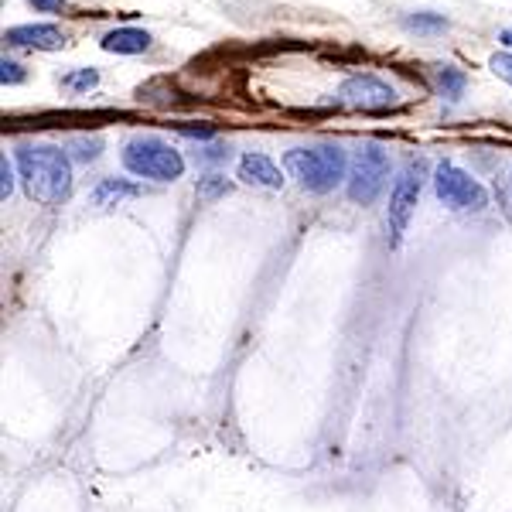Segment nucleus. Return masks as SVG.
Returning a JSON list of instances; mask_svg holds the SVG:
<instances>
[{
    "label": "nucleus",
    "mask_w": 512,
    "mask_h": 512,
    "mask_svg": "<svg viewBox=\"0 0 512 512\" xmlns=\"http://www.w3.org/2000/svg\"><path fill=\"white\" fill-rule=\"evenodd\" d=\"M18 171L28 195L41 205H59L72 192V164L59 147L24 144L18 151Z\"/></svg>",
    "instance_id": "f257e3e1"
},
{
    "label": "nucleus",
    "mask_w": 512,
    "mask_h": 512,
    "mask_svg": "<svg viewBox=\"0 0 512 512\" xmlns=\"http://www.w3.org/2000/svg\"><path fill=\"white\" fill-rule=\"evenodd\" d=\"M284 168L304 192L311 195H325L332 192L335 185H342L345 171V151L338 144H315V147H294V151L284 154Z\"/></svg>",
    "instance_id": "f03ea898"
},
{
    "label": "nucleus",
    "mask_w": 512,
    "mask_h": 512,
    "mask_svg": "<svg viewBox=\"0 0 512 512\" xmlns=\"http://www.w3.org/2000/svg\"><path fill=\"white\" fill-rule=\"evenodd\" d=\"M123 168L137 178H154V181H175L185 171V161L171 144H164L158 137H134L123 144Z\"/></svg>",
    "instance_id": "7ed1b4c3"
},
{
    "label": "nucleus",
    "mask_w": 512,
    "mask_h": 512,
    "mask_svg": "<svg viewBox=\"0 0 512 512\" xmlns=\"http://www.w3.org/2000/svg\"><path fill=\"white\" fill-rule=\"evenodd\" d=\"M390 181V154L379 144H362L349 168V198L355 205H373Z\"/></svg>",
    "instance_id": "20e7f679"
},
{
    "label": "nucleus",
    "mask_w": 512,
    "mask_h": 512,
    "mask_svg": "<svg viewBox=\"0 0 512 512\" xmlns=\"http://www.w3.org/2000/svg\"><path fill=\"white\" fill-rule=\"evenodd\" d=\"M434 192L448 209H458V212H482L485 205H489V192H485L468 171H461L458 164H451V161L437 164Z\"/></svg>",
    "instance_id": "39448f33"
},
{
    "label": "nucleus",
    "mask_w": 512,
    "mask_h": 512,
    "mask_svg": "<svg viewBox=\"0 0 512 512\" xmlns=\"http://www.w3.org/2000/svg\"><path fill=\"white\" fill-rule=\"evenodd\" d=\"M424 175H427V164L424 161H410L403 168V175L396 178L393 195H390V212H386V229H390V246H396L403 239L410 226V216L417 209V198L420 188H424Z\"/></svg>",
    "instance_id": "423d86ee"
},
{
    "label": "nucleus",
    "mask_w": 512,
    "mask_h": 512,
    "mask_svg": "<svg viewBox=\"0 0 512 512\" xmlns=\"http://www.w3.org/2000/svg\"><path fill=\"white\" fill-rule=\"evenodd\" d=\"M338 96H342L345 106H352V110H390L396 103V89L386 86L383 79L376 76H352L342 82V89H338Z\"/></svg>",
    "instance_id": "0eeeda50"
},
{
    "label": "nucleus",
    "mask_w": 512,
    "mask_h": 512,
    "mask_svg": "<svg viewBox=\"0 0 512 512\" xmlns=\"http://www.w3.org/2000/svg\"><path fill=\"white\" fill-rule=\"evenodd\" d=\"M7 45L14 48H38V52H55L65 45V35L55 24H18V28H7L4 35Z\"/></svg>",
    "instance_id": "6e6552de"
},
{
    "label": "nucleus",
    "mask_w": 512,
    "mask_h": 512,
    "mask_svg": "<svg viewBox=\"0 0 512 512\" xmlns=\"http://www.w3.org/2000/svg\"><path fill=\"white\" fill-rule=\"evenodd\" d=\"M236 178L253 188H284V175L267 154H243L236 168Z\"/></svg>",
    "instance_id": "1a4fd4ad"
},
{
    "label": "nucleus",
    "mask_w": 512,
    "mask_h": 512,
    "mask_svg": "<svg viewBox=\"0 0 512 512\" xmlns=\"http://www.w3.org/2000/svg\"><path fill=\"white\" fill-rule=\"evenodd\" d=\"M103 52H113V55H140L151 48V35L140 28H113L103 35Z\"/></svg>",
    "instance_id": "9d476101"
},
{
    "label": "nucleus",
    "mask_w": 512,
    "mask_h": 512,
    "mask_svg": "<svg viewBox=\"0 0 512 512\" xmlns=\"http://www.w3.org/2000/svg\"><path fill=\"white\" fill-rule=\"evenodd\" d=\"M134 195H140L137 185L120 181V178H106V181H99V185L93 188V205L106 209V205H120L123 198H134Z\"/></svg>",
    "instance_id": "9b49d317"
},
{
    "label": "nucleus",
    "mask_w": 512,
    "mask_h": 512,
    "mask_svg": "<svg viewBox=\"0 0 512 512\" xmlns=\"http://www.w3.org/2000/svg\"><path fill=\"white\" fill-rule=\"evenodd\" d=\"M403 24H407L410 31H417V35H441L444 28H448V21L441 18V14H410V18H403Z\"/></svg>",
    "instance_id": "f8f14e48"
},
{
    "label": "nucleus",
    "mask_w": 512,
    "mask_h": 512,
    "mask_svg": "<svg viewBox=\"0 0 512 512\" xmlns=\"http://www.w3.org/2000/svg\"><path fill=\"white\" fill-rule=\"evenodd\" d=\"M437 82H441V93L448 99H461V93H465V72L461 69H451V65H444L441 72H437Z\"/></svg>",
    "instance_id": "ddd939ff"
},
{
    "label": "nucleus",
    "mask_w": 512,
    "mask_h": 512,
    "mask_svg": "<svg viewBox=\"0 0 512 512\" xmlns=\"http://www.w3.org/2000/svg\"><path fill=\"white\" fill-rule=\"evenodd\" d=\"M96 82H99V72H96V69H79V72H72V76H65V79H62V86L82 93V89H93Z\"/></svg>",
    "instance_id": "4468645a"
},
{
    "label": "nucleus",
    "mask_w": 512,
    "mask_h": 512,
    "mask_svg": "<svg viewBox=\"0 0 512 512\" xmlns=\"http://www.w3.org/2000/svg\"><path fill=\"white\" fill-rule=\"evenodd\" d=\"M489 69H492L502 82H509V86H512V52L492 55V59H489Z\"/></svg>",
    "instance_id": "2eb2a0df"
},
{
    "label": "nucleus",
    "mask_w": 512,
    "mask_h": 512,
    "mask_svg": "<svg viewBox=\"0 0 512 512\" xmlns=\"http://www.w3.org/2000/svg\"><path fill=\"white\" fill-rule=\"evenodd\" d=\"M0 82H4V86H18V82H24V65L4 59L0 62Z\"/></svg>",
    "instance_id": "dca6fc26"
},
{
    "label": "nucleus",
    "mask_w": 512,
    "mask_h": 512,
    "mask_svg": "<svg viewBox=\"0 0 512 512\" xmlns=\"http://www.w3.org/2000/svg\"><path fill=\"white\" fill-rule=\"evenodd\" d=\"M14 192V168H11V161H7V154L0 158V198L7 202V195Z\"/></svg>",
    "instance_id": "f3484780"
},
{
    "label": "nucleus",
    "mask_w": 512,
    "mask_h": 512,
    "mask_svg": "<svg viewBox=\"0 0 512 512\" xmlns=\"http://www.w3.org/2000/svg\"><path fill=\"white\" fill-rule=\"evenodd\" d=\"M222 192H229V185H226V181H222V178H216V175L205 178L202 185H198V195H202V198H209V195H222Z\"/></svg>",
    "instance_id": "a211bd4d"
},
{
    "label": "nucleus",
    "mask_w": 512,
    "mask_h": 512,
    "mask_svg": "<svg viewBox=\"0 0 512 512\" xmlns=\"http://www.w3.org/2000/svg\"><path fill=\"white\" fill-rule=\"evenodd\" d=\"M99 147H103V140H99V137H93V140H82L76 154H79L82 161H93V158H99Z\"/></svg>",
    "instance_id": "6ab92c4d"
},
{
    "label": "nucleus",
    "mask_w": 512,
    "mask_h": 512,
    "mask_svg": "<svg viewBox=\"0 0 512 512\" xmlns=\"http://www.w3.org/2000/svg\"><path fill=\"white\" fill-rule=\"evenodd\" d=\"M178 134L198 137V140H209V137H212V127H178Z\"/></svg>",
    "instance_id": "aec40b11"
},
{
    "label": "nucleus",
    "mask_w": 512,
    "mask_h": 512,
    "mask_svg": "<svg viewBox=\"0 0 512 512\" xmlns=\"http://www.w3.org/2000/svg\"><path fill=\"white\" fill-rule=\"evenodd\" d=\"M31 4H35L38 11H48V14H52V11H62L65 0H31Z\"/></svg>",
    "instance_id": "412c9836"
},
{
    "label": "nucleus",
    "mask_w": 512,
    "mask_h": 512,
    "mask_svg": "<svg viewBox=\"0 0 512 512\" xmlns=\"http://www.w3.org/2000/svg\"><path fill=\"white\" fill-rule=\"evenodd\" d=\"M499 41H502V45H506V48H512V28H506V31H502V35H499Z\"/></svg>",
    "instance_id": "4be33fe9"
}]
</instances>
